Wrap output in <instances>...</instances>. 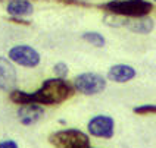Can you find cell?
I'll return each mask as SVG.
<instances>
[{"instance_id": "6da1fadb", "label": "cell", "mask_w": 156, "mask_h": 148, "mask_svg": "<svg viewBox=\"0 0 156 148\" xmlns=\"http://www.w3.org/2000/svg\"><path fill=\"white\" fill-rule=\"evenodd\" d=\"M75 88L63 78H50L46 79L43 85L34 92H25L21 89L10 91V100L15 104H47L55 106L61 104L63 101L69 100L74 96Z\"/></svg>"}, {"instance_id": "7a4b0ae2", "label": "cell", "mask_w": 156, "mask_h": 148, "mask_svg": "<svg viewBox=\"0 0 156 148\" xmlns=\"http://www.w3.org/2000/svg\"><path fill=\"white\" fill-rule=\"evenodd\" d=\"M99 9L106 13H115L127 18L147 16L153 10V5L147 0H111L108 3L99 5Z\"/></svg>"}, {"instance_id": "3957f363", "label": "cell", "mask_w": 156, "mask_h": 148, "mask_svg": "<svg viewBox=\"0 0 156 148\" xmlns=\"http://www.w3.org/2000/svg\"><path fill=\"white\" fill-rule=\"evenodd\" d=\"M49 142L55 148H87L90 147V140L84 132L78 129L58 131L49 136Z\"/></svg>"}, {"instance_id": "277c9868", "label": "cell", "mask_w": 156, "mask_h": 148, "mask_svg": "<svg viewBox=\"0 0 156 148\" xmlns=\"http://www.w3.org/2000/svg\"><path fill=\"white\" fill-rule=\"evenodd\" d=\"M74 88L81 94L96 96L106 88V79L96 72H86L74 79Z\"/></svg>"}, {"instance_id": "5b68a950", "label": "cell", "mask_w": 156, "mask_h": 148, "mask_svg": "<svg viewBox=\"0 0 156 148\" xmlns=\"http://www.w3.org/2000/svg\"><path fill=\"white\" fill-rule=\"evenodd\" d=\"M9 59L24 68H35L40 63V54L30 45H15L9 50Z\"/></svg>"}, {"instance_id": "8992f818", "label": "cell", "mask_w": 156, "mask_h": 148, "mask_svg": "<svg viewBox=\"0 0 156 148\" xmlns=\"http://www.w3.org/2000/svg\"><path fill=\"white\" fill-rule=\"evenodd\" d=\"M88 132L93 136L99 138H112L113 132H115V122L111 116H94L90 122H88Z\"/></svg>"}, {"instance_id": "52a82bcc", "label": "cell", "mask_w": 156, "mask_h": 148, "mask_svg": "<svg viewBox=\"0 0 156 148\" xmlns=\"http://www.w3.org/2000/svg\"><path fill=\"white\" fill-rule=\"evenodd\" d=\"M16 87V69L10 59L0 56V89L10 92Z\"/></svg>"}, {"instance_id": "ba28073f", "label": "cell", "mask_w": 156, "mask_h": 148, "mask_svg": "<svg viewBox=\"0 0 156 148\" xmlns=\"http://www.w3.org/2000/svg\"><path fill=\"white\" fill-rule=\"evenodd\" d=\"M44 114L43 107H40L38 104H25L21 106L19 110H18V119L19 122L25 126L30 125H34L37 123Z\"/></svg>"}, {"instance_id": "9c48e42d", "label": "cell", "mask_w": 156, "mask_h": 148, "mask_svg": "<svg viewBox=\"0 0 156 148\" xmlns=\"http://www.w3.org/2000/svg\"><path fill=\"white\" fill-rule=\"evenodd\" d=\"M136 76V69L130 66V65H113L108 72V78L109 81L118 82V84H124L128 82Z\"/></svg>"}, {"instance_id": "30bf717a", "label": "cell", "mask_w": 156, "mask_h": 148, "mask_svg": "<svg viewBox=\"0 0 156 148\" xmlns=\"http://www.w3.org/2000/svg\"><path fill=\"white\" fill-rule=\"evenodd\" d=\"M153 26H155L153 21L147 16L127 18V22H125V28L136 34H149L153 31Z\"/></svg>"}, {"instance_id": "8fae6325", "label": "cell", "mask_w": 156, "mask_h": 148, "mask_svg": "<svg viewBox=\"0 0 156 148\" xmlns=\"http://www.w3.org/2000/svg\"><path fill=\"white\" fill-rule=\"evenodd\" d=\"M8 13L13 18L30 16L34 12V6L30 0H10L8 3Z\"/></svg>"}, {"instance_id": "7c38bea8", "label": "cell", "mask_w": 156, "mask_h": 148, "mask_svg": "<svg viewBox=\"0 0 156 148\" xmlns=\"http://www.w3.org/2000/svg\"><path fill=\"white\" fill-rule=\"evenodd\" d=\"M83 40L87 41V43H90L91 45H94V47H103L105 44H106V40H105L103 35L99 34V32H94V31L84 32L83 34Z\"/></svg>"}, {"instance_id": "4fadbf2b", "label": "cell", "mask_w": 156, "mask_h": 148, "mask_svg": "<svg viewBox=\"0 0 156 148\" xmlns=\"http://www.w3.org/2000/svg\"><path fill=\"white\" fill-rule=\"evenodd\" d=\"M133 112L136 114H156V104H143V106H137L133 109Z\"/></svg>"}, {"instance_id": "5bb4252c", "label": "cell", "mask_w": 156, "mask_h": 148, "mask_svg": "<svg viewBox=\"0 0 156 148\" xmlns=\"http://www.w3.org/2000/svg\"><path fill=\"white\" fill-rule=\"evenodd\" d=\"M53 72H55V75H58L59 78H65V76L68 75V65L63 63V62H59V63H56V65L53 66Z\"/></svg>"}, {"instance_id": "9a60e30c", "label": "cell", "mask_w": 156, "mask_h": 148, "mask_svg": "<svg viewBox=\"0 0 156 148\" xmlns=\"http://www.w3.org/2000/svg\"><path fill=\"white\" fill-rule=\"evenodd\" d=\"M58 2L65 3V5H75V6H91V5L84 3V2H81V0H58Z\"/></svg>"}, {"instance_id": "2e32d148", "label": "cell", "mask_w": 156, "mask_h": 148, "mask_svg": "<svg viewBox=\"0 0 156 148\" xmlns=\"http://www.w3.org/2000/svg\"><path fill=\"white\" fill-rule=\"evenodd\" d=\"M0 148H19V147H18V144L15 142V141L8 140V141L0 142Z\"/></svg>"}, {"instance_id": "e0dca14e", "label": "cell", "mask_w": 156, "mask_h": 148, "mask_svg": "<svg viewBox=\"0 0 156 148\" xmlns=\"http://www.w3.org/2000/svg\"><path fill=\"white\" fill-rule=\"evenodd\" d=\"M87 148H93V147H91V145H90V147H87Z\"/></svg>"}, {"instance_id": "ac0fdd59", "label": "cell", "mask_w": 156, "mask_h": 148, "mask_svg": "<svg viewBox=\"0 0 156 148\" xmlns=\"http://www.w3.org/2000/svg\"><path fill=\"white\" fill-rule=\"evenodd\" d=\"M155 2H156V0H155Z\"/></svg>"}]
</instances>
